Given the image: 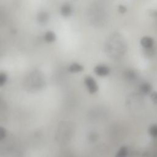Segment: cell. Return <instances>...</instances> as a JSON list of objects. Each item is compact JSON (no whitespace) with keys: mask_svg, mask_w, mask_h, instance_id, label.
Returning <instances> with one entry per match:
<instances>
[{"mask_svg":"<svg viewBox=\"0 0 157 157\" xmlns=\"http://www.w3.org/2000/svg\"><path fill=\"white\" fill-rule=\"evenodd\" d=\"M23 87L28 92L35 93L42 90L46 84L44 73L39 69L29 72L23 80Z\"/></svg>","mask_w":157,"mask_h":157,"instance_id":"6da1fadb","label":"cell"},{"mask_svg":"<svg viewBox=\"0 0 157 157\" xmlns=\"http://www.w3.org/2000/svg\"><path fill=\"white\" fill-rule=\"evenodd\" d=\"M75 132V125L74 122L69 120H62L57 126L55 139L59 145H66L72 140Z\"/></svg>","mask_w":157,"mask_h":157,"instance_id":"7a4b0ae2","label":"cell"},{"mask_svg":"<svg viewBox=\"0 0 157 157\" xmlns=\"http://www.w3.org/2000/svg\"><path fill=\"white\" fill-rule=\"evenodd\" d=\"M15 147V140L12 137H6L0 141V157H4L9 155Z\"/></svg>","mask_w":157,"mask_h":157,"instance_id":"3957f363","label":"cell"},{"mask_svg":"<svg viewBox=\"0 0 157 157\" xmlns=\"http://www.w3.org/2000/svg\"><path fill=\"white\" fill-rule=\"evenodd\" d=\"M102 9L97 6H91L88 12V17L89 21L93 25H100L102 21Z\"/></svg>","mask_w":157,"mask_h":157,"instance_id":"277c9868","label":"cell"},{"mask_svg":"<svg viewBox=\"0 0 157 157\" xmlns=\"http://www.w3.org/2000/svg\"><path fill=\"white\" fill-rule=\"evenodd\" d=\"M85 85L91 94L96 93L98 90V85L94 78L91 76H86L84 79Z\"/></svg>","mask_w":157,"mask_h":157,"instance_id":"5b68a950","label":"cell"},{"mask_svg":"<svg viewBox=\"0 0 157 157\" xmlns=\"http://www.w3.org/2000/svg\"><path fill=\"white\" fill-rule=\"evenodd\" d=\"M110 71V68L104 64H99L94 67V73L100 77H104L109 74Z\"/></svg>","mask_w":157,"mask_h":157,"instance_id":"8992f818","label":"cell"},{"mask_svg":"<svg viewBox=\"0 0 157 157\" xmlns=\"http://www.w3.org/2000/svg\"><path fill=\"white\" fill-rule=\"evenodd\" d=\"M140 43L142 47H143L145 49L148 50L152 48L154 45V40L150 36H144L141 38Z\"/></svg>","mask_w":157,"mask_h":157,"instance_id":"52a82bcc","label":"cell"},{"mask_svg":"<svg viewBox=\"0 0 157 157\" xmlns=\"http://www.w3.org/2000/svg\"><path fill=\"white\" fill-rule=\"evenodd\" d=\"M73 12L72 6L69 3H65L62 5L60 9V13L62 16L64 17H69L72 15Z\"/></svg>","mask_w":157,"mask_h":157,"instance_id":"ba28073f","label":"cell"},{"mask_svg":"<svg viewBox=\"0 0 157 157\" xmlns=\"http://www.w3.org/2000/svg\"><path fill=\"white\" fill-rule=\"evenodd\" d=\"M37 20L40 25H45L49 20V15L46 11H40L37 15Z\"/></svg>","mask_w":157,"mask_h":157,"instance_id":"9c48e42d","label":"cell"},{"mask_svg":"<svg viewBox=\"0 0 157 157\" xmlns=\"http://www.w3.org/2000/svg\"><path fill=\"white\" fill-rule=\"evenodd\" d=\"M83 66L78 63H74L70 64L68 67V71L71 73H78L83 70Z\"/></svg>","mask_w":157,"mask_h":157,"instance_id":"30bf717a","label":"cell"},{"mask_svg":"<svg viewBox=\"0 0 157 157\" xmlns=\"http://www.w3.org/2000/svg\"><path fill=\"white\" fill-rule=\"evenodd\" d=\"M7 104L1 95H0V118H4L5 114L7 112Z\"/></svg>","mask_w":157,"mask_h":157,"instance_id":"8fae6325","label":"cell"},{"mask_svg":"<svg viewBox=\"0 0 157 157\" xmlns=\"http://www.w3.org/2000/svg\"><path fill=\"white\" fill-rule=\"evenodd\" d=\"M139 89L142 93H143L144 94H147L151 93L152 87H151V85L149 83L144 82V83H142L140 85Z\"/></svg>","mask_w":157,"mask_h":157,"instance_id":"7c38bea8","label":"cell"},{"mask_svg":"<svg viewBox=\"0 0 157 157\" xmlns=\"http://www.w3.org/2000/svg\"><path fill=\"white\" fill-rule=\"evenodd\" d=\"M56 39V34L54 32L52 31H48L45 33L44 39L47 42H53Z\"/></svg>","mask_w":157,"mask_h":157,"instance_id":"4fadbf2b","label":"cell"},{"mask_svg":"<svg viewBox=\"0 0 157 157\" xmlns=\"http://www.w3.org/2000/svg\"><path fill=\"white\" fill-rule=\"evenodd\" d=\"M128 150L126 146H122L115 155V157H127Z\"/></svg>","mask_w":157,"mask_h":157,"instance_id":"5bb4252c","label":"cell"},{"mask_svg":"<svg viewBox=\"0 0 157 157\" xmlns=\"http://www.w3.org/2000/svg\"><path fill=\"white\" fill-rule=\"evenodd\" d=\"M99 138V134L96 131H90L88 134V140L90 142H96Z\"/></svg>","mask_w":157,"mask_h":157,"instance_id":"9a60e30c","label":"cell"},{"mask_svg":"<svg viewBox=\"0 0 157 157\" xmlns=\"http://www.w3.org/2000/svg\"><path fill=\"white\" fill-rule=\"evenodd\" d=\"M124 77L127 80L132 81V80H134L136 79V74L134 72V71H133L132 70H127L124 72Z\"/></svg>","mask_w":157,"mask_h":157,"instance_id":"2e32d148","label":"cell"},{"mask_svg":"<svg viewBox=\"0 0 157 157\" xmlns=\"http://www.w3.org/2000/svg\"><path fill=\"white\" fill-rule=\"evenodd\" d=\"M149 134L153 137H157V124H152L148 129Z\"/></svg>","mask_w":157,"mask_h":157,"instance_id":"e0dca14e","label":"cell"},{"mask_svg":"<svg viewBox=\"0 0 157 157\" xmlns=\"http://www.w3.org/2000/svg\"><path fill=\"white\" fill-rule=\"evenodd\" d=\"M6 20V11L0 7V26H1L5 23Z\"/></svg>","mask_w":157,"mask_h":157,"instance_id":"ac0fdd59","label":"cell"},{"mask_svg":"<svg viewBox=\"0 0 157 157\" xmlns=\"http://www.w3.org/2000/svg\"><path fill=\"white\" fill-rule=\"evenodd\" d=\"M7 80V76L4 72H0V87L4 86Z\"/></svg>","mask_w":157,"mask_h":157,"instance_id":"d6986e66","label":"cell"},{"mask_svg":"<svg viewBox=\"0 0 157 157\" xmlns=\"http://www.w3.org/2000/svg\"><path fill=\"white\" fill-rule=\"evenodd\" d=\"M142 157H157V150L145 151L143 153Z\"/></svg>","mask_w":157,"mask_h":157,"instance_id":"ffe728a7","label":"cell"},{"mask_svg":"<svg viewBox=\"0 0 157 157\" xmlns=\"http://www.w3.org/2000/svg\"><path fill=\"white\" fill-rule=\"evenodd\" d=\"M7 136V135L6 129L2 126H0V141L4 140Z\"/></svg>","mask_w":157,"mask_h":157,"instance_id":"44dd1931","label":"cell"},{"mask_svg":"<svg viewBox=\"0 0 157 157\" xmlns=\"http://www.w3.org/2000/svg\"><path fill=\"white\" fill-rule=\"evenodd\" d=\"M150 98L153 103L157 104V91H152L150 93Z\"/></svg>","mask_w":157,"mask_h":157,"instance_id":"7402d4cb","label":"cell"},{"mask_svg":"<svg viewBox=\"0 0 157 157\" xmlns=\"http://www.w3.org/2000/svg\"><path fill=\"white\" fill-rule=\"evenodd\" d=\"M118 11L121 13H124L126 11V8L124 6H122V5H120L118 6Z\"/></svg>","mask_w":157,"mask_h":157,"instance_id":"603a6c76","label":"cell"}]
</instances>
